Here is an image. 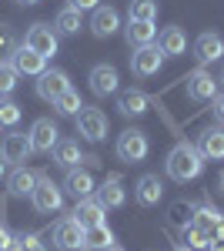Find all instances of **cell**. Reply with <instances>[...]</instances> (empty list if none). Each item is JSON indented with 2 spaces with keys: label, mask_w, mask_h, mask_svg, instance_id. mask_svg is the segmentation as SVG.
I'll return each instance as SVG.
<instances>
[{
  "label": "cell",
  "mask_w": 224,
  "mask_h": 251,
  "mask_svg": "<svg viewBox=\"0 0 224 251\" xmlns=\"http://www.w3.org/2000/svg\"><path fill=\"white\" fill-rule=\"evenodd\" d=\"M164 171H168L171 181L187 184V181L201 177V171H204V154L198 151V144H191V141H177V144L168 151Z\"/></svg>",
  "instance_id": "cell-1"
},
{
  "label": "cell",
  "mask_w": 224,
  "mask_h": 251,
  "mask_svg": "<svg viewBox=\"0 0 224 251\" xmlns=\"http://www.w3.org/2000/svg\"><path fill=\"white\" fill-rule=\"evenodd\" d=\"M74 124H77V134L84 137V141H91V144H97V141H104L107 137V131H111V121H107V114L100 111V107H80L74 114Z\"/></svg>",
  "instance_id": "cell-2"
},
{
  "label": "cell",
  "mask_w": 224,
  "mask_h": 251,
  "mask_svg": "<svg viewBox=\"0 0 224 251\" xmlns=\"http://www.w3.org/2000/svg\"><path fill=\"white\" fill-rule=\"evenodd\" d=\"M184 94L191 97V100H198V104H211L214 97L221 94V84L214 80V74H211L207 67L198 64V67L184 77Z\"/></svg>",
  "instance_id": "cell-3"
},
{
  "label": "cell",
  "mask_w": 224,
  "mask_h": 251,
  "mask_svg": "<svg viewBox=\"0 0 224 251\" xmlns=\"http://www.w3.org/2000/svg\"><path fill=\"white\" fill-rule=\"evenodd\" d=\"M114 151H117V157H121L124 164H141V161L150 154V141H148V134H144V131H137V127H127L124 134L117 137Z\"/></svg>",
  "instance_id": "cell-4"
},
{
  "label": "cell",
  "mask_w": 224,
  "mask_h": 251,
  "mask_svg": "<svg viewBox=\"0 0 224 251\" xmlns=\"http://www.w3.org/2000/svg\"><path fill=\"white\" fill-rule=\"evenodd\" d=\"M30 204H34V211H40V214H54V211L64 208V191L57 188L47 174H40L34 191H30Z\"/></svg>",
  "instance_id": "cell-5"
},
{
  "label": "cell",
  "mask_w": 224,
  "mask_h": 251,
  "mask_svg": "<svg viewBox=\"0 0 224 251\" xmlns=\"http://www.w3.org/2000/svg\"><path fill=\"white\" fill-rule=\"evenodd\" d=\"M164 54H161V47L157 44H148V47H134L131 54V71L134 77H154V74H161V67H164Z\"/></svg>",
  "instance_id": "cell-6"
},
{
  "label": "cell",
  "mask_w": 224,
  "mask_h": 251,
  "mask_svg": "<svg viewBox=\"0 0 224 251\" xmlns=\"http://www.w3.org/2000/svg\"><path fill=\"white\" fill-rule=\"evenodd\" d=\"M24 44H27L30 50L44 54L47 60H50L57 50H60V37H57V30L50 27V24H34V27H27V37H24Z\"/></svg>",
  "instance_id": "cell-7"
},
{
  "label": "cell",
  "mask_w": 224,
  "mask_h": 251,
  "mask_svg": "<svg viewBox=\"0 0 224 251\" xmlns=\"http://www.w3.org/2000/svg\"><path fill=\"white\" fill-rule=\"evenodd\" d=\"M50 154H54V164H57V168H77V164L97 168V164H100V157H97V154H84L77 141H57Z\"/></svg>",
  "instance_id": "cell-8"
},
{
  "label": "cell",
  "mask_w": 224,
  "mask_h": 251,
  "mask_svg": "<svg viewBox=\"0 0 224 251\" xmlns=\"http://www.w3.org/2000/svg\"><path fill=\"white\" fill-rule=\"evenodd\" d=\"M30 148H34V154H47V151H54V144L60 141V131H57L54 117H37L34 124H30Z\"/></svg>",
  "instance_id": "cell-9"
},
{
  "label": "cell",
  "mask_w": 224,
  "mask_h": 251,
  "mask_svg": "<svg viewBox=\"0 0 224 251\" xmlns=\"http://www.w3.org/2000/svg\"><path fill=\"white\" fill-rule=\"evenodd\" d=\"M54 248L57 251H80L84 248V228L77 225L71 214L54 225Z\"/></svg>",
  "instance_id": "cell-10"
},
{
  "label": "cell",
  "mask_w": 224,
  "mask_h": 251,
  "mask_svg": "<svg viewBox=\"0 0 224 251\" xmlns=\"http://www.w3.org/2000/svg\"><path fill=\"white\" fill-rule=\"evenodd\" d=\"M87 80H91V94L94 97H111V94L121 91V74H117L114 64H97Z\"/></svg>",
  "instance_id": "cell-11"
},
{
  "label": "cell",
  "mask_w": 224,
  "mask_h": 251,
  "mask_svg": "<svg viewBox=\"0 0 224 251\" xmlns=\"http://www.w3.org/2000/svg\"><path fill=\"white\" fill-rule=\"evenodd\" d=\"M0 154H3V161L7 164H24V161H30V154H34V148H30V134H20V131H14V134H3V141H0Z\"/></svg>",
  "instance_id": "cell-12"
},
{
  "label": "cell",
  "mask_w": 224,
  "mask_h": 251,
  "mask_svg": "<svg viewBox=\"0 0 224 251\" xmlns=\"http://www.w3.org/2000/svg\"><path fill=\"white\" fill-rule=\"evenodd\" d=\"M121 30V14L111 3H100L91 10V34L94 37H114Z\"/></svg>",
  "instance_id": "cell-13"
},
{
  "label": "cell",
  "mask_w": 224,
  "mask_h": 251,
  "mask_svg": "<svg viewBox=\"0 0 224 251\" xmlns=\"http://www.w3.org/2000/svg\"><path fill=\"white\" fill-rule=\"evenodd\" d=\"M194 57H198L201 67L224 60V37H221V34H214V30H204L201 37L194 40Z\"/></svg>",
  "instance_id": "cell-14"
},
{
  "label": "cell",
  "mask_w": 224,
  "mask_h": 251,
  "mask_svg": "<svg viewBox=\"0 0 224 251\" xmlns=\"http://www.w3.org/2000/svg\"><path fill=\"white\" fill-rule=\"evenodd\" d=\"M64 191L71 194V198H91L94 191H97V181H94V174L91 168H67V177H64Z\"/></svg>",
  "instance_id": "cell-15"
},
{
  "label": "cell",
  "mask_w": 224,
  "mask_h": 251,
  "mask_svg": "<svg viewBox=\"0 0 224 251\" xmlns=\"http://www.w3.org/2000/svg\"><path fill=\"white\" fill-rule=\"evenodd\" d=\"M10 64L17 67L20 77H40V74L47 71V57L37 54V50H30L27 44H20V47H17V54L10 57Z\"/></svg>",
  "instance_id": "cell-16"
},
{
  "label": "cell",
  "mask_w": 224,
  "mask_h": 251,
  "mask_svg": "<svg viewBox=\"0 0 224 251\" xmlns=\"http://www.w3.org/2000/svg\"><path fill=\"white\" fill-rule=\"evenodd\" d=\"M71 218H74L80 228H94V225H104V221H107V208L91 194V198H80V201L74 204Z\"/></svg>",
  "instance_id": "cell-17"
},
{
  "label": "cell",
  "mask_w": 224,
  "mask_h": 251,
  "mask_svg": "<svg viewBox=\"0 0 224 251\" xmlns=\"http://www.w3.org/2000/svg\"><path fill=\"white\" fill-rule=\"evenodd\" d=\"M134 201H137L141 208L161 204V201H164V184H161V177H157V174H141L137 184H134Z\"/></svg>",
  "instance_id": "cell-18"
},
{
  "label": "cell",
  "mask_w": 224,
  "mask_h": 251,
  "mask_svg": "<svg viewBox=\"0 0 224 251\" xmlns=\"http://www.w3.org/2000/svg\"><path fill=\"white\" fill-rule=\"evenodd\" d=\"M64 91H71V77H67L64 71H44V74L37 77V97L40 100L54 104Z\"/></svg>",
  "instance_id": "cell-19"
},
{
  "label": "cell",
  "mask_w": 224,
  "mask_h": 251,
  "mask_svg": "<svg viewBox=\"0 0 224 251\" xmlns=\"http://www.w3.org/2000/svg\"><path fill=\"white\" fill-rule=\"evenodd\" d=\"M97 201L104 204V208H124L127 204V191H124V181H121V174H107L100 184H97Z\"/></svg>",
  "instance_id": "cell-20"
},
{
  "label": "cell",
  "mask_w": 224,
  "mask_h": 251,
  "mask_svg": "<svg viewBox=\"0 0 224 251\" xmlns=\"http://www.w3.org/2000/svg\"><path fill=\"white\" fill-rule=\"evenodd\" d=\"M154 104V97L137 91V87H127V91H117V111L124 117H141Z\"/></svg>",
  "instance_id": "cell-21"
},
{
  "label": "cell",
  "mask_w": 224,
  "mask_h": 251,
  "mask_svg": "<svg viewBox=\"0 0 224 251\" xmlns=\"http://www.w3.org/2000/svg\"><path fill=\"white\" fill-rule=\"evenodd\" d=\"M37 177H40V171H30L27 164H17L14 171L7 174V194H10V198H30Z\"/></svg>",
  "instance_id": "cell-22"
},
{
  "label": "cell",
  "mask_w": 224,
  "mask_h": 251,
  "mask_svg": "<svg viewBox=\"0 0 224 251\" xmlns=\"http://www.w3.org/2000/svg\"><path fill=\"white\" fill-rule=\"evenodd\" d=\"M198 151L204 161H224V124L221 127H204L198 134Z\"/></svg>",
  "instance_id": "cell-23"
},
{
  "label": "cell",
  "mask_w": 224,
  "mask_h": 251,
  "mask_svg": "<svg viewBox=\"0 0 224 251\" xmlns=\"http://www.w3.org/2000/svg\"><path fill=\"white\" fill-rule=\"evenodd\" d=\"M124 40L134 47H148V44H157V27H154V20H127V27H124Z\"/></svg>",
  "instance_id": "cell-24"
},
{
  "label": "cell",
  "mask_w": 224,
  "mask_h": 251,
  "mask_svg": "<svg viewBox=\"0 0 224 251\" xmlns=\"http://www.w3.org/2000/svg\"><path fill=\"white\" fill-rule=\"evenodd\" d=\"M161 54L164 57H181V54H187V37L181 27H164L161 30Z\"/></svg>",
  "instance_id": "cell-25"
},
{
  "label": "cell",
  "mask_w": 224,
  "mask_h": 251,
  "mask_svg": "<svg viewBox=\"0 0 224 251\" xmlns=\"http://www.w3.org/2000/svg\"><path fill=\"white\" fill-rule=\"evenodd\" d=\"M114 245V231L107 228V221L104 225H94V228H84V248L80 251H104Z\"/></svg>",
  "instance_id": "cell-26"
},
{
  "label": "cell",
  "mask_w": 224,
  "mask_h": 251,
  "mask_svg": "<svg viewBox=\"0 0 224 251\" xmlns=\"http://www.w3.org/2000/svg\"><path fill=\"white\" fill-rule=\"evenodd\" d=\"M54 27H57V34H67V37H74V34H80V27H84V17H80V10H74V7L67 3V7L57 14Z\"/></svg>",
  "instance_id": "cell-27"
},
{
  "label": "cell",
  "mask_w": 224,
  "mask_h": 251,
  "mask_svg": "<svg viewBox=\"0 0 224 251\" xmlns=\"http://www.w3.org/2000/svg\"><path fill=\"white\" fill-rule=\"evenodd\" d=\"M221 221H224V211L214 208V204H198V208H194V225H201L204 231L214 234V228H218Z\"/></svg>",
  "instance_id": "cell-28"
},
{
  "label": "cell",
  "mask_w": 224,
  "mask_h": 251,
  "mask_svg": "<svg viewBox=\"0 0 224 251\" xmlns=\"http://www.w3.org/2000/svg\"><path fill=\"white\" fill-rule=\"evenodd\" d=\"M181 238H184L187 248H194V251H207V245H211V231H204V228L194 225V221L181 228Z\"/></svg>",
  "instance_id": "cell-29"
},
{
  "label": "cell",
  "mask_w": 224,
  "mask_h": 251,
  "mask_svg": "<svg viewBox=\"0 0 224 251\" xmlns=\"http://www.w3.org/2000/svg\"><path fill=\"white\" fill-rule=\"evenodd\" d=\"M194 201H174L171 204V211H168V221L174 225V228H184V225H191L194 221Z\"/></svg>",
  "instance_id": "cell-30"
},
{
  "label": "cell",
  "mask_w": 224,
  "mask_h": 251,
  "mask_svg": "<svg viewBox=\"0 0 224 251\" xmlns=\"http://www.w3.org/2000/svg\"><path fill=\"white\" fill-rule=\"evenodd\" d=\"M80 107H84V100H80V94H77L74 87H71V91H64V94L54 100V111H57V114H64V117H74Z\"/></svg>",
  "instance_id": "cell-31"
},
{
  "label": "cell",
  "mask_w": 224,
  "mask_h": 251,
  "mask_svg": "<svg viewBox=\"0 0 224 251\" xmlns=\"http://www.w3.org/2000/svg\"><path fill=\"white\" fill-rule=\"evenodd\" d=\"M17 80H20L17 67H14L10 60H0V97L14 94V91H17Z\"/></svg>",
  "instance_id": "cell-32"
},
{
  "label": "cell",
  "mask_w": 224,
  "mask_h": 251,
  "mask_svg": "<svg viewBox=\"0 0 224 251\" xmlns=\"http://www.w3.org/2000/svg\"><path fill=\"white\" fill-rule=\"evenodd\" d=\"M127 20H157V0H131Z\"/></svg>",
  "instance_id": "cell-33"
},
{
  "label": "cell",
  "mask_w": 224,
  "mask_h": 251,
  "mask_svg": "<svg viewBox=\"0 0 224 251\" xmlns=\"http://www.w3.org/2000/svg\"><path fill=\"white\" fill-rule=\"evenodd\" d=\"M17 47H20V40L14 34V27L10 24H0V60H10L17 54Z\"/></svg>",
  "instance_id": "cell-34"
},
{
  "label": "cell",
  "mask_w": 224,
  "mask_h": 251,
  "mask_svg": "<svg viewBox=\"0 0 224 251\" xmlns=\"http://www.w3.org/2000/svg\"><path fill=\"white\" fill-rule=\"evenodd\" d=\"M20 124V104L10 97H0V127H17Z\"/></svg>",
  "instance_id": "cell-35"
},
{
  "label": "cell",
  "mask_w": 224,
  "mask_h": 251,
  "mask_svg": "<svg viewBox=\"0 0 224 251\" xmlns=\"http://www.w3.org/2000/svg\"><path fill=\"white\" fill-rule=\"evenodd\" d=\"M211 114H214V121H218V124H224V91L211 100Z\"/></svg>",
  "instance_id": "cell-36"
},
{
  "label": "cell",
  "mask_w": 224,
  "mask_h": 251,
  "mask_svg": "<svg viewBox=\"0 0 224 251\" xmlns=\"http://www.w3.org/2000/svg\"><path fill=\"white\" fill-rule=\"evenodd\" d=\"M10 241H14V234H10V228L0 221V251H7L10 248Z\"/></svg>",
  "instance_id": "cell-37"
},
{
  "label": "cell",
  "mask_w": 224,
  "mask_h": 251,
  "mask_svg": "<svg viewBox=\"0 0 224 251\" xmlns=\"http://www.w3.org/2000/svg\"><path fill=\"white\" fill-rule=\"evenodd\" d=\"M71 7L84 14V10H94V7H100V0H71Z\"/></svg>",
  "instance_id": "cell-38"
},
{
  "label": "cell",
  "mask_w": 224,
  "mask_h": 251,
  "mask_svg": "<svg viewBox=\"0 0 224 251\" xmlns=\"http://www.w3.org/2000/svg\"><path fill=\"white\" fill-rule=\"evenodd\" d=\"M207 251H224V238H211V245H207Z\"/></svg>",
  "instance_id": "cell-39"
},
{
  "label": "cell",
  "mask_w": 224,
  "mask_h": 251,
  "mask_svg": "<svg viewBox=\"0 0 224 251\" xmlns=\"http://www.w3.org/2000/svg\"><path fill=\"white\" fill-rule=\"evenodd\" d=\"M7 168H10V164H7V161H3V154H0V181H3V177L10 174V171H7Z\"/></svg>",
  "instance_id": "cell-40"
},
{
  "label": "cell",
  "mask_w": 224,
  "mask_h": 251,
  "mask_svg": "<svg viewBox=\"0 0 224 251\" xmlns=\"http://www.w3.org/2000/svg\"><path fill=\"white\" fill-rule=\"evenodd\" d=\"M171 251H194V248H187L184 241H174V248H171Z\"/></svg>",
  "instance_id": "cell-41"
},
{
  "label": "cell",
  "mask_w": 224,
  "mask_h": 251,
  "mask_svg": "<svg viewBox=\"0 0 224 251\" xmlns=\"http://www.w3.org/2000/svg\"><path fill=\"white\" fill-rule=\"evenodd\" d=\"M20 7H34V3H40V0H17Z\"/></svg>",
  "instance_id": "cell-42"
},
{
  "label": "cell",
  "mask_w": 224,
  "mask_h": 251,
  "mask_svg": "<svg viewBox=\"0 0 224 251\" xmlns=\"http://www.w3.org/2000/svg\"><path fill=\"white\" fill-rule=\"evenodd\" d=\"M218 188H221V191H224V171H221V177H218Z\"/></svg>",
  "instance_id": "cell-43"
},
{
  "label": "cell",
  "mask_w": 224,
  "mask_h": 251,
  "mask_svg": "<svg viewBox=\"0 0 224 251\" xmlns=\"http://www.w3.org/2000/svg\"><path fill=\"white\" fill-rule=\"evenodd\" d=\"M104 251H124V248H121V245H111V248H104Z\"/></svg>",
  "instance_id": "cell-44"
},
{
  "label": "cell",
  "mask_w": 224,
  "mask_h": 251,
  "mask_svg": "<svg viewBox=\"0 0 224 251\" xmlns=\"http://www.w3.org/2000/svg\"><path fill=\"white\" fill-rule=\"evenodd\" d=\"M218 84H224V64H221V77H218Z\"/></svg>",
  "instance_id": "cell-45"
}]
</instances>
